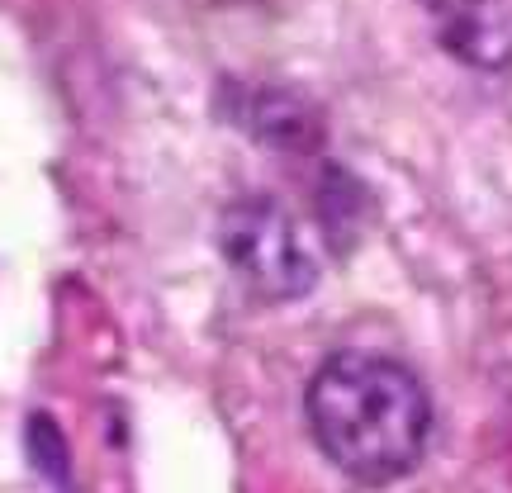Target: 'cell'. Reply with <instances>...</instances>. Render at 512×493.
I'll return each mask as SVG.
<instances>
[{"instance_id":"obj_1","label":"cell","mask_w":512,"mask_h":493,"mask_svg":"<svg viewBox=\"0 0 512 493\" xmlns=\"http://www.w3.org/2000/svg\"><path fill=\"white\" fill-rule=\"evenodd\" d=\"M304 422L332 470L384 489L413 475L432 441V394L418 370L380 351H332L304 389Z\"/></svg>"},{"instance_id":"obj_3","label":"cell","mask_w":512,"mask_h":493,"mask_svg":"<svg viewBox=\"0 0 512 493\" xmlns=\"http://www.w3.org/2000/svg\"><path fill=\"white\" fill-rule=\"evenodd\" d=\"M432 19V34L446 53L475 67L503 72L512 67V0H418Z\"/></svg>"},{"instance_id":"obj_4","label":"cell","mask_w":512,"mask_h":493,"mask_svg":"<svg viewBox=\"0 0 512 493\" xmlns=\"http://www.w3.org/2000/svg\"><path fill=\"white\" fill-rule=\"evenodd\" d=\"M238 119L256 143L280 147V152H313L318 138H323L318 110H313L309 100H299L294 91H280V86H256V91H247Z\"/></svg>"},{"instance_id":"obj_5","label":"cell","mask_w":512,"mask_h":493,"mask_svg":"<svg viewBox=\"0 0 512 493\" xmlns=\"http://www.w3.org/2000/svg\"><path fill=\"white\" fill-rule=\"evenodd\" d=\"M29 441H34V465L53 484H67V446H62V432H57L48 418L29 422Z\"/></svg>"},{"instance_id":"obj_2","label":"cell","mask_w":512,"mask_h":493,"mask_svg":"<svg viewBox=\"0 0 512 493\" xmlns=\"http://www.w3.org/2000/svg\"><path fill=\"white\" fill-rule=\"evenodd\" d=\"M219 256L261 304H294L318 285V261L290 209L271 195H242L219 214Z\"/></svg>"}]
</instances>
